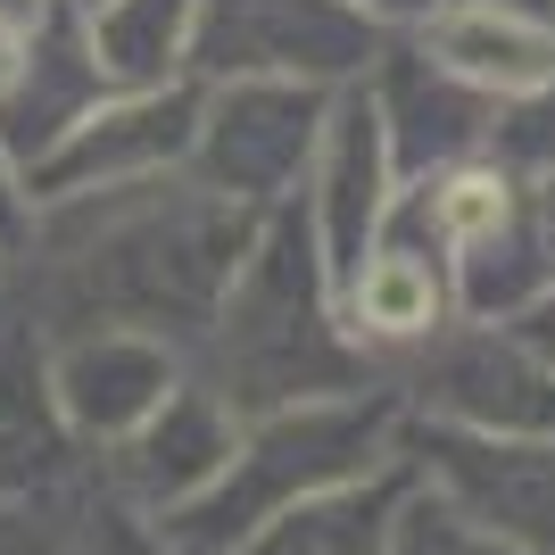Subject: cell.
I'll list each match as a JSON object with an SVG mask.
<instances>
[{"mask_svg": "<svg viewBox=\"0 0 555 555\" xmlns=\"http://www.w3.org/2000/svg\"><path fill=\"white\" fill-rule=\"evenodd\" d=\"M0 9H34V0H0Z\"/></svg>", "mask_w": 555, "mask_h": 555, "instance_id": "28", "label": "cell"}, {"mask_svg": "<svg viewBox=\"0 0 555 555\" xmlns=\"http://www.w3.org/2000/svg\"><path fill=\"white\" fill-rule=\"evenodd\" d=\"M365 100L382 116V150H390V175H440L489 150V125H498V100L456 83V75L431 59V50H382L365 75Z\"/></svg>", "mask_w": 555, "mask_h": 555, "instance_id": "11", "label": "cell"}, {"mask_svg": "<svg viewBox=\"0 0 555 555\" xmlns=\"http://www.w3.org/2000/svg\"><path fill=\"white\" fill-rule=\"evenodd\" d=\"M17 67H25V9H0V92L17 83Z\"/></svg>", "mask_w": 555, "mask_h": 555, "instance_id": "24", "label": "cell"}, {"mask_svg": "<svg viewBox=\"0 0 555 555\" xmlns=\"http://www.w3.org/2000/svg\"><path fill=\"white\" fill-rule=\"evenodd\" d=\"M199 382L232 415L373 390V357L340 332V291H332L307 199H274L257 216L249 249L208 315V373Z\"/></svg>", "mask_w": 555, "mask_h": 555, "instance_id": "2", "label": "cell"}, {"mask_svg": "<svg viewBox=\"0 0 555 555\" xmlns=\"http://www.w3.org/2000/svg\"><path fill=\"white\" fill-rule=\"evenodd\" d=\"M456 324V299H448V249L431 241L415 191H390L382 232L365 241L357 274L340 282V332L365 357H390V348H431Z\"/></svg>", "mask_w": 555, "mask_h": 555, "instance_id": "8", "label": "cell"}, {"mask_svg": "<svg viewBox=\"0 0 555 555\" xmlns=\"http://www.w3.org/2000/svg\"><path fill=\"white\" fill-rule=\"evenodd\" d=\"M390 34L348 0H199L191 67L208 83H365Z\"/></svg>", "mask_w": 555, "mask_h": 555, "instance_id": "4", "label": "cell"}, {"mask_svg": "<svg viewBox=\"0 0 555 555\" xmlns=\"http://www.w3.org/2000/svg\"><path fill=\"white\" fill-rule=\"evenodd\" d=\"M398 456L456 522L514 555H555V440L547 431H464L406 415Z\"/></svg>", "mask_w": 555, "mask_h": 555, "instance_id": "5", "label": "cell"}, {"mask_svg": "<svg viewBox=\"0 0 555 555\" xmlns=\"http://www.w3.org/2000/svg\"><path fill=\"white\" fill-rule=\"evenodd\" d=\"M191 17H199V0H108L83 17V42L116 92H150V83H175L191 50Z\"/></svg>", "mask_w": 555, "mask_h": 555, "instance_id": "17", "label": "cell"}, {"mask_svg": "<svg viewBox=\"0 0 555 555\" xmlns=\"http://www.w3.org/2000/svg\"><path fill=\"white\" fill-rule=\"evenodd\" d=\"M83 555H175V547L150 531V514L116 506V498H100V514H92V547H83Z\"/></svg>", "mask_w": 555, "mask_h": 555, "instance_id": "20", "label": "cell"}, {"mask_svg": "<svg viewBox=\"0 0 555 555\" xmlns=\"http://www.w3.org/2000/svg\"><path fill=\"white\" fill-rule=\"evenodd\" d=\"M232 440H241V415H232L208 382L183 373V382L150 406V423H133V431L108 448V498L158 522V514L191 506V498L224 473Z\"/></svg>", "mask_w": 555, "mask_h": 555, "instance_id": "10", "label": "cell"}, {"mask_svg": "<svg viewBox=\"0 0 555 555\" xmlns=\"http://www.w3.org/2000/svg\"><path fill=\"white\" fill-rule=\"evenodd\" d=\"M348 9H365L373 25H415V17H431L440 0H348Z\"/></svg>", "mask_w": 555, "mask_h": 555, "instance_id": "25", "label": "cell"}, {"mask_svg": "<svg viewBox=\"0 0 555 555\" xmlns=\"http://www.w3.org/2000/svg\"><path fill=\"white\" fill-rule=\"evenodd\" d=\"M406 489H415V473H406V456H390L365 481H340L324 498H307V506L274 514L232 555H390V522L406 506Z\"/></svg>", "mask_w": 555, "mask_h": 555, "instance_id": "15", "label": "cell"}, {"mask_svg": "<svg viewBox=\"0 0 555 555\" xmlns=\"http://www.w3.org/2000/svg\"><path fill=\"white\" fill-rule=\"evenodd\" d=\"M50 9H67V17H92V9H108V0H50Z\"/></svg>", "mask_w": 555, "mask_h": 555, "instance_id": "27", "label": "cell"}, {"mask_svg": "<svg viewBox=\"0 0 555 555\" xmlns=\"http://www.w3.org/2000/svg\"><path fill=\"white\" fill-rule=\"evenodd\" d=\"M423 50L440 59L456 83L506 100H531L555 83V17L531 9H489V0H448L440 17H423Z\"/></svg>", "mask_w": 555, "mask_h": 555, "instance_id": "14", "label": "cell"}, {"mask_svg": "<svg viewBox=\"0 0 555 555\" xmlns=\"http://www.w3.org/2000/svg\"><path fill=\"white\" fill-rule=\"evenodd\" d=\"M324 108L332 92H315V83H216V92H199V133H191L183 166L241 208H274L315 166Z\"/></svg>", "mask_w": 555, "mask_h": 555, "instance_id": "6", "label": "cell"}, {"mask_svg": "<svg viewBox=\"0 0 555 555\" xmlns=\"http://www.w3.org/2000/svg\"><path fill=\"white\" fill-rule=\"evenodd\" d=\"M531 224H539V266H547V291H555V175L531 191Z\"/></svg>", "mask_w": 555, "mask_h": 555, "instance_id": "23", "label": "cell"}, {"mask_svg": "<svg viewBox=\"0 0 555 555\" xmlns=\"http://www.w3.org/2000/svg\"><path fill=\"white\" fill-rule=\"evenodd\" d=\"M42 382H50V406L67 423V440L116 448L183 382V348L158 340V332H133V324H83L42 357Z\"/></svg>", "mask_w": 555, "mask_h": 555, "instance_id": "9", "label": "cell"}, {"mask_svg": "<svg viewBox=\"0 0 555 555\" xmlns=\"http://www.w3.org/2000/svg\"><path fill=\"white\" fill-rule=\"evenodd\" d=\"M191 133H199V92H191V83L116 92V100H100L83 125H67L42 158L25 166V199L50 208V199H83V191L175 175V166L191 158Z\"/></svg>", "mask_w": 555, "mask_h": 555, "instance_id": "7", "label": "cell"}, {"mask_svg": "<svg viewBox=\"0 0 555 555\" xmlns=\"http://www.w3.org/2000/svg\"><path fill=\"white\" fill-rule=\"evenodd\" d=\"M448 299L464 324H506L531 299H547V266H539V224H531V191H514L481 232H464L448 249Z\"/></svg>", "mask_w": 555, "mask_h": 555, "instance_id": "16", "label": "cell"}, {"mask_svg": "<svg viewBox=\"0 0 555 555\" xmlns=\"http://www.w3.org/2000/svg\"><path fill=\"white\" fill-rule=\"evenodd\" d=\"M25 241V183H17V166L0 158V249H17Z\"/></svg>", "mask_w": 555, "mask_h": 555, "instance_id": "22", "label": "cell"}, {"mask_svg": "<svg viewBox=\"0 0 555 555\" xmlns=\"http://www.w3.org/2000/svg\"><path fill=\"white\" fill-rule=\"evenodd\" d=\"M398 423H406V398L398 390H340V398H299V406H266V415H241V440H232L224 473H216L191 506L158 514L150 531L175 555H232L249 531H266L274 514L307 506L340 481H365L398 456Z\"/></svg>", "mask_w": 555, "mask_h": 555, "instance_id": "3", "label": "cell"}, {"mask_svg": "<svg viewBox=\"0 0 555 555\" xmlns=\"http://www.w3.org/2000/svg\"><path fill=\"white\" fill-rule=\"evenodd\" d=\"M315 183L307 191V216H315V241H324L332 291L357 274L365 241L382 232V208H390V150H382V116H373L365 83H340L324 108V141H315Z\"/></svg>", "mask_w": 555, "mask_h": 555, "instance_id": "12", "label": "cell"}, {"mask_svg": "<svg viewBox=\"0 0 555 555\" xmlns=\"http://www.w3.org/2000/svg\"><path fill=\"white\" fill-rule=\"evenodd\" d=\"M59 448H67V423L50 406L42 357L25 340H0V498L50 481V473H59Z\"/></svg>", "mask_w": 555, "mask_h": 555, "instance_id": "18", "label": "cell"}, {"mask_svg": "<svg viewBox=\"0 0 555 555\" xmlns=\"http://www.w3.org/2000/svg\"><path fill=\"white\" fill-rule=\"evenodd\" d=\"M489 9H531V17H555V0H489Z\"/></svg>", "mask_w": 555, "mask_h": 555, "instance_id": "26", "label": "cell"}, {"mask_svg": "<svg viewBox=\"0 0 555 555\" xmlns=\"http://www.w3.org/2000/svg\"><path fill=\"white\" fill-rule=\"evenodd\" d=\"M390 555H514V547H498V539H481L473 522H456V514L415 481L406 506H398V522H390Z\"/></svg>", "mask_w": 555, "mask_h": 555, "instance_id": "19", "label": "cell"}, {"mask_svg": "<svg viewBox=\"0 0 555 555\" xmlns=\"http://www.w3.org/2000/svg\"><path fill=\"white\" fill-rule=\"evenodd\" d=\"M25 17H34V9H25ZM108 92L116 83L100 75L92 42H83V17H67V9L42 0V17L25 25V67H17V83L0 92V158L34 166L50 141L67 133V125H83Z\"/></svg>", "mask_w": 555, "mask_h": 555, "instance_id": "13", "label": "cell"}, {"mask_svg": "<svg viewBox=\"0 0 555 555\" xmlns=\"http://www.w3.org/2000/svg\"><path fill=\"white\" fill-rule=\"evenodd\" d=\"M506 332H514V348L547 373V390H555V291H547V299H531L522 315H506Z\"/></svg>", "mask_w": 555, "mask_h": 555, "instance_id": "21", "label": "cell"}, {"mask_svg": "<svg viewBox=\"0 0 555 555\" xmlns=\"http://www.w3.org/2000/svg\"><path fill=\"white\" fill-rule=\"evenodd\" d=\"M34 216L59 241V282H67V299L83 315L183 340V332H208V315L266 208H241V199H224L208 183L150 175V183L50 199Z\"/></svg>", "mask_w": 555, "mask_h": 555, "instance_id": "1", "label": "cell"}]
</instances>
